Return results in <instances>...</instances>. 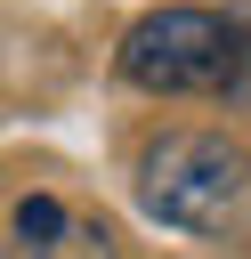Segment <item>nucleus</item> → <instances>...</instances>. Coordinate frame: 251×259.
I'll use <instances>...</instances> for the list:
<instances>
[{
    "label": "nucleus",
    "mask_w": 251,
    "mask_h": 259,
    "mask_svg": "<svg viewBox=\"0 0 251 259\" xmlns=\"http://www.w3.org/2000/svg\"><path fill=\"white\" fill-rule=\"evenodd\" d=\"M121 73L154 97H251V24L227 8H146L121 32Z\"/></svg>",
    "instance_id": "obj_1"
},
{
    "label": "nucleus",
    "mask_w": 251,
    "mask_h": 259,
    "mask_svg": "<svg viewBox=\"0 0 251 259\" xmlns=\"http://www.w3.org/2000/svg\"><path fill=\"white\" fill-rule=\"evenodd\" d=\"M8 259H121V251H113V227H105V219L65 210L57 194H24V202H16V243H8Z\"/></svg>",
    "instance_id": "obj_3"
},
{
    "label": "nucleus",
    "mask_w": 251,
    "mask_h": 259,
    "mask_svg": "<svg viewBox=\"0 0 251 259\" xmlns=\"http://www.w3.org/2000/svg\"><path fill=\"white\" fill-rule=\"evenodd\" d=\"M243 186H251V146L227 138V130H170V138H154L146 162H138V202H146V219L186 227V235L227 227V210L243 202Z\"/></svg>",
    "instance_id": "obj_2"
}]
</instances>
